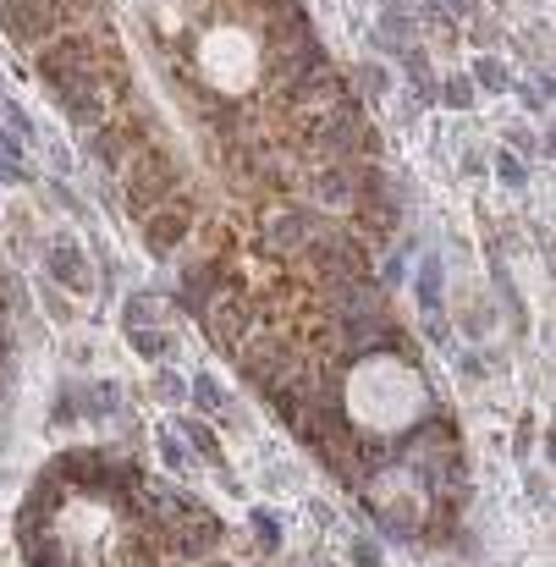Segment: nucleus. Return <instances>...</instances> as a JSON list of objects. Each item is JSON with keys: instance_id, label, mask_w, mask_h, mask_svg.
Wrapping results in <instances>:
<instances>
[{"instance_id": "f257e3e1", "label": "nucleus", "mask_w": 556, "mask_h": 567, "mask_svg": "<svg viewBox=\"0 0 556 567\" xmlns=\"http://www.w3.org/2000/svg\"><path fill=\"white\" fill-rule=\"evenodd\" d=\"M182 177H177V166H171V154H160V149H144L138 160H133V171H127V204H133L138 215L149 210V204H160L177 187Z\"/></svg>"}, {"instance_id": "f03ea898", "label": "nucleus", "mask_w": 556, "mask_h": 567, "mask_svg": "<svg viewBox=\"0 0 556 567\" xmlns=\"http://www.w3.org/2000/svg\"><path fill=\"white\" fill-rule=\"evenodd\" d=\"M0 28L12 45H39L55 28V0H0Z\"/></svg>"}, {"instance_id": "7ed1b4c3", "label": "nucleus", "mask_w": 556, "mask_h": 567, "mask_svg": "<svg viewBox=\"0 0 556 567\" xmlns=\"http://www.w3.org/2000/svg\"><path fill=\"white\" fill-rule=\"evenodd\" d=\"M375 348H402L397 325H391L380 308H369V314H342V353L358 358V353H375Z\"/></svg>"}, {"instance_id": "20e7f679", "label": "nucleus", "mask_w": 556, "mask_h": 567, "mask_svg": "<svg viewBox=\"0 0 556 567\" xmlns=\"http://www.w3.org/2000/svg\"><path fill=\"white\" fill-rule=\"evenodd\" d=\"M34 67H39V78L50 88V83H67V78L94 72V50H88V39H61V45H45L34 55Z\"/></svg>"}, {"instance_id": "39448f33", "label": "nucleus", "mask_w": 556, "mask_h": 567, "mask_svg": "<svg viewBox=\"0 0 556 567\" xmlns=\"http://www.w3.org/2000/svg\"><path fill=\"white\" fill-rule=\"evenodd\" d=\"M248 325H253V314H248V303H243L237 292H220V298L210 303V331H215V341H220V353H237L243 341H248Z\"/></svg>"}, {"instance_id": "423d86ee", "label": "nucleus", "mask_w": 556, "mask_h": 567, "mask_svg": "<svg viewBox=\"0 0 556 567\" xmlns=\"http://www.w3.org/2000/svg\"><path fill=\"white\" fill-rule=\"evenodd\" d=\"M50 275L61 281V287H72V292H88V265H83V248L78 242H67V237H55L50 248Z\"/></svg>"}, {"instance_id": "0eeeda50", "label": "nucleus", "mask_w": 556, "mask_h": 567, "mask_svg": "<svg viewBox=\"0 0 556 567\" xmlns=\"http://www.w3.org/2000/svg\"><path fill=\"white\" fill-rule=\"evenodd\" d=\"M187 232H193V220L177 215V210H160V215L144 220V242H149V254H171V248H177Z\"/></svg>"}, {"instance_id": "6e6552de", "label": "nucleus", "mask_w": 556, "mask_h": 567, "mask_svg": "<svg viewBox=\"0 0 556 567\" xmlns=\"http://www.w3.org/2000/svg\"><path fill=\"white\" fill-rule=\"evenodd\" d=\"M309 232H314V215L309 210H286V215L270 220V242H281V248H298Z\"/></svg>"}, {"instance_id": "1a4fd4ad", "label": "nucleus", "mask_w": 556, "mask_h": 567, "mask_svg": "<svg viewBox=\"0 0 556 567\" xmlns=\"http://www.w3.org/2000/svg\"><path fill=\"white\" fill-rule=\"evenodd\" d=\"M314 199H325V204H347V199H353V171H347V166H325V171L314 177Z\"/></svg>"}, {"instance_id": "9d476101", "label": "nucleus", "mask_w": 556, "mask_h": 567, "mask_svg": "<svg viewBox=\"0 0 556 567\" xmlns=\"http://www.w3.org/2000/svg\"><path fill=\"white\" fill-rule=\"evenodd\" d=\"M419 308L424 314H441V259H424L419 265Z\"/></svg>"}, {"instance_id": "9b49d317", "label": "nucleus", "mask_w": 556, "mask_h": 567, "mask_svg": "<svg viewBox=\"0 0 556 567\" xmlns=\"http://www.w3.org/2000/svg\"><path fill=\"white\" fill-rule=\"evenodd\" d=\"M116 391H121L116 381H94V386H88V414H94V419H100V414H116V407H121Z\"/></svg>"}, {"instance_id": "f8f14e48", "label": "nucleus", "mask_w": 556, "mask_h": 567, "mask_svg": "<svg viewBox=\"0 0 556 567\" xmlns=\"http://www.w3.org/2000/svg\"><path fill=\"white\" fill-rule=\"evenodd\" d=\"M474 78H479L485 88H496V94H502V88H512V78H507V67H502L496 55H479V61H474Z\"/></svg>"}, {"instance_id": "ddd939ff", "label": "nucleus", "mask_w": 556, "mask_h": 567, "mask_svg": "<svg viewBox=\"0 0 556 567\" xmlns=\"http://www.w3.org/2000/svg\"><path fill=\"white\" fill-rule=\"evenodd\" d=\"M88 149H94V160H100L105 171H116V166H121V138H116V133H94V138H88Z\"/></svg>"}, {"instance_id": "4468645a", "label": "nucleus", "mask_w": 556, "mask_h": 567, "mask_svg": "<svg viewBox=\"0 0 556 567\" xmlns=\"http://www.w3.org/2000/svg\"><path fill=\"white\" fill-rule=\"evenodd\" d=\"M182 435H187L193 447H199V452L210 457V463H220V440H215V430H210V424H193V419H182Z\"/></svg>"}, {"instance_id": "2eb2a0df", "label": "nucleus", "mask_w": 556, "mask_h": 567, "mask_svg": "<svg viewBox=\"0 0 556 567\" xmlns=\"http://www.w3.org/2000/svg\"><path fill=\"white\" fill-rule=\"evenodd\" d=\"M441 83H446V88H441V100H446L452 111H469V105H474V88H469L463 72H457V78H441Z\"/></svg>"}, {"instance_id": "dca6fc26", "label": "nucleus", "mask_w": 556, "mask_h": 567, "mask_svg": "<svg viewBox=\"0 0 556 567\" xmlns=\"http://www.w3.org/2000/svg\"><path fill=\"white\" fill-rule=\"evenodd\" d=\"M133 341H138L144 358H166V353H171V336H166V331H133Z\"/></svg>"}, {"instance_id": "f3484780", "label": "nucleus", "mask_w": 556, "mask_h": 567, "mask_svg": "<svg viewBox=\"0 0 556 567\" xmlns=\"http://www.w3.org/2000/svg\"><path fill=\"white\" fill-rule=\"evenodd\" d=\"M193 397H199V407H210V414H220V386H215V374H193Z\"/></svg>"}, {"instance_id": "a211bd4d", "label": "nucleus", "mask_w": 556, "mask_h": 567, "mask_svg": "<svg viewBox=\"0 0 556 567\" xmlns=\"http://www.w3.org/2000/svg\"><path fill=\"white\" fill-rule=\"evenodd\" d=\"M496 177H502L507 187H523V182H529V171H523L518 154H496Z\"/></svg>"}, {"instance_id": "6ab92c4d", "label": "nucleus", "mask_w": 556, "mask_h": 567, "mask_svg": "<svg viewBox=\"0 0 556 567\" xmlns=\"http://www.w3.org/2000/svg\"><path fill=\"white\" fill-rule=\"evenodd\" d=\"M182 391H187V386L177 381V374H171V369H160V374H154V397H160V402H177Z\"/></svg>"}, {"instance_id": "aec40b11", "label": "nucleus", "mask_w": 556, "mask_h": 567, "mask_svg": "<svg viewBox=\"0 0 556 567\" xmlns=\"http://www.w3.org/2000/svg\"><path fill=\"white\" fill-rule=\"evenodd\" d=\"M358 78H364L369 94H386V67H380V61H364V67H358Z\"/></svg>"}, {"instance_id": "412c9836", "label": "nucleus", "mask_w": 556, "mask_h": 567, "mask_svg": "<svg viewBox=\"0 0 556 567\" xmlns=\"http://www.w3.org/2000/svg\"><path fill=\"white\" fill-rule=\"evenodd\" d=\"M253 523H259V540H265V551H276V546H281V534H276V518H270V513H253Z\"/></svg>"}, {"instance_id": "4be33fe9", "label": "nucleus", "mask_w": 556, "mask_h": 567, "mask_svg": "<svg viewBox=\"0 0 556 567\" xmlns=\"http://www.w3.org/2000/svg\"><path fill=\"white\" fill-rule=\"evenodd\" d=\"M353 562H358V567H380V546L358 540V546H353Z\"/></svg>"}, {"instance_id": "5701e85b", "label": "nucleus", "mask_w": 556, "mask_h": 567, "mask_svg": "<svg viewBox=\"0 0 556 567\" xmlns=\"http://www.w3.org/2000/svg\"><path fill=\"white\" fill-rule=\"evenodd\" d=\"M160 452H166V463H171V468H182V447H177V440H171V435H166V440H160Z\"/></svg>"}, {"instance_id": "b1692460", "label": "nucleus", "mask_w": 556, "mask_h": 567, "mask_svg": "<svg viewBox=\"0 0 556 567\" xmlns=\"http://www.w3.org/2000/svg\"><path fill=\"white\" fill-rule=\"evenodd\" d=\"M22 177H28L22 166H12V160H0V182H22Z\"/></svg>"}, {"instance_id": "393cba45", "label": "nucleus", "mask_w": 556, "mask_h": 567, "mask_svg": "<svg viewBox=\"0 0 556 567\" xmlns=\"http://www.w3.org/2000/svg\"><path fill=\"white\" fill-rule=\"evenodd\" d=\"M446 6H457L463 17H474V0H446Z\"/></svg>"}]
</instances>
